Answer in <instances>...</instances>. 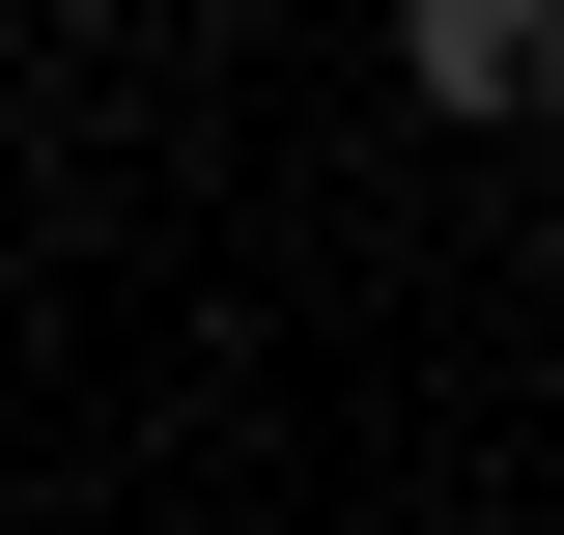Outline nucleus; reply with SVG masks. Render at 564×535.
<instances>
[{"mask_svg": "<svg viewBox=\"0 0 564 535\" xmlns=\"http://www.w3.org/2000/svg\"><path fill=\"white\" fill-rule=\"evenodd\" d=\"M395 85L423 113H564V0H395Z\"/></svg>", "mask_w": 564, "mask_h": 535, "instance_id": "1", "label": "nucleus"}]
</instances>
